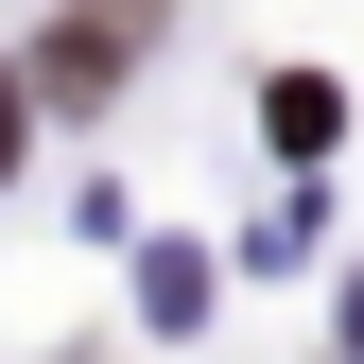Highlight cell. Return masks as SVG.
I'll return each instance as SVG.
<instances>
[{
  "label": "cell",
  "mask_w": 364,
  "mask_h": 364,
  "mask_svg": "<svg viewBox=\"0 0 364 364\" xmlns=\"http://www.w3.org/2000/svg\"><path fill=\"white\" fill-rule=\"evenodd\" d=\"M18 122H35V70H0V173H18L35 139H18Z\"/></svg>",
  "instance_id": "3957f363"
},
{
  "label": "cell",
  "mask_w": 364,
  "mask_h": 364,
  "mask_svg": "<svg viewBox=\"0 0 364 364\" xmlns=\"http://www.w3.org/2000/svg\"><path fill=\"white\" fill-rule=\"evenodd\" d=\"M139 35H156V0H87V18H53V53H35V87H53V105H105Z\"/></svg>",
  "instance_id": "6da1fadb"
},
{
  "label": "cell",
  "mask_w": 364,
  "mask_h": 364,
  "mask_svg": "<svg viewBox=\"0 0 364 364\" xmlns=\"http://www.w3.org/2000/svg\"><path fill=\"white\" fill-rule=\"evenodd\" d=\"M260 122H278V156H330L347 105H330V70H278V105H260Z\"/></svg>",
  "instance_id": "7a4b0ae2"
},
{
  "label": "cell",
  "mask_w": 364,
  "mask_h": 364,
  "mask_svg": "<svg viewBox=\"0 0 364 364\" xmlns=\"http://www.w3.org/2000/svg\"><path fill=\"white\" fill-rule=\"evenodd\" d=\"M347 330H364V295H347Z\"/></svg>",
  "instance_id": "277c9868"
}]
</instances>
